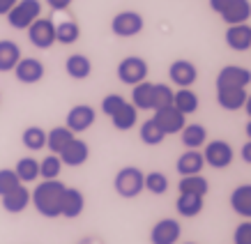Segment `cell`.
I'll return each instance as SVG.
<instances>
[{
  "label": "cell",
  "mask_w": 251,
  "mask_h": 244,
  "mask_svg": "<svg viewBox=\"0 0 251 244\" xmlns=\"http://www.w3.org/2000/svg\"><path fill=\"white\" fill-rule=\"evenodd\" d=\"M226 44L233 51H249L251 49V25L240 23V25H228L226 30Z\"/></svg>",
  "instance_id": "18"
},
{
  "label": "cell",
  "mask_w": 251,
  "mask_h": 244,
  "mask_svg": "<svg viewBox=\"0 0 251 244\" xmlns=\"http://www.w3.org/2000/svg\"><path fill=\"white\" fill-rule=\"evenodd\" d=\"M28 39L35 49H51L55 44V23L51 19H42L30 23L28 28Z\"/></svg>",
  "instance_id": "6"
},
{
  "label": "cell",
  "mask_w": 251,
  "mask_h": 244,
  "mask_svg": "<svg viewBox=\"0 0 251 244\" xmlns=\"http://www.w3.org/2000/svg\"><path fill=\"white\" fill-rule=\"evenodd\" d=\"M19 177H16V173L12 171V168H2L0 171V196H5L7 191H12L14 187H19Z\"/></svg>",
  "instance_id": "38"
},
{
  "label": "cell",
  "mask_w": 251,
  "mask_h": 244,
  "mask_svg": "<svg viewBox=\"0 0 251 244\" xmlns=\"http://www.w3.org/2000/svg\"><path fill=\"white\" fill-rule=\"evenodd\" d=\"M157 124H159V129L164 131V134H180V131L184 129V115L177 111L175 106H166V108H157L154 111V118H152Z\"/></svg>",
  "instance_id": "10"
},
{
  "label": "cell",
  "mask_w": 251,
  "mask_h": 244,
  "mask_svg": "<svg viewBox=\"0 0 251 244\" xmlns=\"http://www.w3.org/2000/svg\"><path fill=\"white\" fill-rule=\"evenodd\" d=\"M72 138L74 131H69L67 127H53L51 131H46V147L51 150V154H60Z\"/></svg>",
  "instance_id": "26"
},
{
  "label": "cell",
  "mask_w": 251,
  "mask_h": 244,
  "mask_svg": "<svg viewBox=\"0 0 251 244\" xmlns=\"http://www.w3.org/2000/svg\"><path fill=\"white\" fill-rule=\"evenodd\" d=\"M180 134H182V145L187 150H198L207 141V129L203 124H184Z\"/></svg>",
  "instance_id": "25"
},
{
  "label": "cell",
  "mask_w": 251,
  "mask_h": 244,
  "mask_svg": "<svg viewBox=\"0 0 251 244\" xmlns=\"http://www.w3.org/2000/svg\"><path fill=\"white\" fill-rule=\"evenodd\" d=\"M58 157H60L62 166H83L85 161H88V157H90V147H88L85 141L74 136L65 145V150H62Z\"/></svg>",
  "instance_id": "12"
},
{
  "label": "cell",
  "mask_w": 251,
  "mask_h": 244,
  "mask_svg": "<svg viewBox=\"0 0 251 244\" xmlns=\"http://www.w3.org/2000/svg\"><path fill=\"white\" fill-rule=\"evenodd\" d=\"M0 198H2V207H5V212L21 214L25 207L30 205V191L25 189V184H19V187H14L12 191H7L5 196H0Z\"/></svg>",
  "instance_id": "16"
},
{
  "label": "cell",
  "mask_w": 251,
  "mask_h": 244,
  "mask_svg": "<svg viewBox=\"0 0 251 244\" xmlns=\"http://www.w3.org/2000/svg\"><path fill=\"white\" fill-rule=\"evenodd\" d=\"M221 19L228 25H240L251 19V2L249 0H230V5L221 12Z\"/></svg>",
  "instance_id": "19"
},
{
  "label": "cell",
  "mask_w": 251,
  "mask_h": 244,
  "mask_svg": "<svg viewBox=\"0 0 251 244\" xmlns=\"http://www.w3.org/2000/svg\"><path fill=\"white\" fill-rule=\"evenodd\" d=\"M118 78L127 85H136L148 78V62L138 55H129L118 65Z\"/></svg>",
  "instance_id": "5"
},
{
  "label": "cell",
  "mask_w": 251,
  "mask_h": 244,
  "mask_svg": "<svg viewBox=\"0 0 251 244\" xmlns=\"http://www.w3.org/2000/svg\"><path fill=\"white\" fill-rule=\"evenodd\" d=\"M177 189H180V194H191V196H203L205 198V194L210 191V182L201 173L198 175H184L177 184Z\"/></svg>",
  "instance_id": "27"
},
{
  "label": "cell",
  "mask_w": 251,
  "mask_h": 244,
  "mask_svg": "<svg viewBox=\"0 0 251 244\" xmlns=\"http://www.w3.org/2000/svg\"><path fill=\"white\" fill-rule=\"evenodd\" d=\"M187 244H196V242H187Z\"/></svg>",
  "instance_id": "47"
},
{
  "label": "cell",
  "mask_w": 251,
  "mask_h": 244,
  "mask_svg": "<svg viewBox=\"0 0 251 244\" xmlns=\"http://www.w3.org/2000/svg\"><path fill=\"white\" fill-rule=\"evenodd\" d=\"M85 207V196L74 187H65V194H62V205H60V217L65 219H76L81 217Z\"/></svg>",
  "instance_id": "15"
},
{
  "label": "cell",
  "mask_w": 251,
  "mask_h": 244,
  "mask_svg": "<svg viewBox=\"0 0 251 244\" xmlns=\"http://www.w3.org/2000/svg\"><path fill=\"white\" fill-rule=\"evenodd\" d=\"M180 223L175 221V219H161L152 226L150 230V242L152 244H175L180 240Z\"/></svg>",
  "instance_id": "14"
},
{
  "label": "cell",
  "mask_w": 251,
  "mask_h": 244,
  "mask_svg": "<svg viewBox=\"0 0 251 244\" xmlns=\"http://www.w3.org/2000/svg\"><path fill=\"white\" fill-rule=\"evenodd\" d=\"M173 106L182 115L194 113V111H198V95L189 88H180L177 92H173Z\"/></svg>",
  "instance_id": "28"
},
{
  "label": "cell",
  "mask_w": 251,
  "mask_h": 244,
  "mask_svg": "<svg viewBox=\"0 0 251 244\" xmlns=\"http://www.w3.org/2000/svg\"><path fill=\"white\" fill-rule=\"evenodd\" d=\"M240 154H242V161H244V164H251V141H247V143L242 145Z\"/></svg>",
  "instance_id": "43"
},
{
  "label": "cell",
  "mask_w": 251,
  "mask_h": 244,
  "mask_svg": "<svg viewBox=\"0 0 251 244\" xmlns=\"http://www.w3.org/2000/svg\"><path fill=\"white\" fill-rule=\"evenodd\" d=\"M60 171H62V161L58 154H49V157L39 161V177H44V180H58Z\"/></svg>",
  "instance_id": "35"
},
{
  "label": "cell",
  "mask_w": 251,
  "mask_h": 244,
  "mask_svg": "<svg viewBox=\"0 0 251 244\" xmlns=\"http://www.w3.org/2000/svg\"><path fill=\"white\" fill-rule=\"evenodd\" d=\"M143 16L138 12H131V9H125V12H118L111 21V30H113L115 37H134L143 30Z\"/></svg>",
  "instance_id": "4"
},
{
  "label": "cell",
  "mask_w": 251,
  "mask_h": 244,
  "mask_svg": "<svg viewBox=\"0 0 251 244\" xmlns=\"http://www.w3.org/2000/svg\"><path fill=\"white\" fill-rule=\"evenodd\" d=\"M21 49L12 39H0V72H12L21 60Z\"/></svg>",
  "instance_id": "22"
},
{
  "label": "cell",
  "mask_w": 251,
  "mask_h": 244,
  "mask_svg": "<svg viewBox=\"0 0 251 244\" xmlns=\"http://www.w3.org/2000/svg\"><path fill=\"white\" fill-rule=\"evenodd\" d=\"M12 72H14L16 81H19V83H25V85L39 83V81L44 78V65H42V60H37V58H21Z\"/></svg>",
  "instance_id": "9"
},
{
  "label": "cell",
  "mask_w": 251,
  "mask_h": 244,
  "mask_svg": "<svg viewBox=\"0 0 251 244\" xmlns=\"http://www.w3.org/2000/svg\"><path fill=\"white\" fill-rule=\"evenodd\" d=\"M143 187L154 196H161V194L168 191V177L164 173H159V171H152V173H148L143 177Z\"/></svg>",
  "instance_id": "36"
},
{
  "label": "cell",
  "mask_w": 251,
  "mask_h": 244,
  "mask_svg": "<svg viewBox=\"0 0 251 244\" xmlns=\"http://www.w3.org/2000/svg\"><path fill=\"white\" fill-rule=\"evenodd\" d=\"M42 16V2L39 0H16V5L7 12V21L14 30H28L32 21Z\"/></svg>",
  "instance_id": "2"
},
{
  "label": "cell",
  "mask_w": 251,
  "mask_h": 244,
  "mask_svg": "<svg viewBox=\"0 0 251 244\" xmlns=\"http://www.w3.org/2000/svg\"><path fill=\"white\" fill-rule=\"evenodd\" d=\"M65 72H67L72 78H76V81H83L92 74V62L88 55L83 53H74L69 55L67 62H65Z\"/></svg>",
  "instance_id": "21"
},
{
  "label": "cell",
  "mask_w": 251,
  "mask_h": 244,
  "mask_svg": "<svg viewBox=\"0 0 251 244\" xmlns=\"http://www.w3.org/2000/svg\"><path fill=\"white\" fill-rule=\"evenodd\" d=\"M111 120H113V127L118 131H129L131 127L138 122V108H134L131 104L125 101V106H122Z\"/></svg>",
  "instance_id": "31"
},
{
  "label": "cell",
  "mask_w": 251,
  "mask_h": 244,
  "mask_svg": "<svg viewBox=\"0 0 251 244\" xmlns=\"http://www.w3.org/2000/svg\"><path fill=\"white\" fill-rule=\"evenodd\" d=\"M230 207H233L240 217L251 219V184H240V187L230 194Z\"/></svg>",
  "instance_id": "24"
},
{
  "label": "cell",
  "mask_w": 251,
  "mask_h": 244,
  "mask_svg": "<svg viewBox=\"0 0 251 244\" xmlns=\"http://www.w3.org/2000/svg\"><path fill=\"white\" fill-rule=\"evenodd\" d=\"M122 106H125V99H122L120 95H106V97L101 99V111H104V115H108V118H113Z\"/></svg>",
  "instance_id": "39"
},
{
  "label": "cell",
  "mask_w": 251,
  "mask_h": 244,
  "mask_svg": "<svg viewBox=\"0 0 251 244\" xmlns=\"http://www.w3.org/2000/svg\"><path fill=\"white\" fill-rule=\"evenodd\" d=\"M247 136H249V141H251V120L247 122Z\"/></svg>",
  "instance_id": "46"
},
{
  "label": "cell",
  "mask_w": 251,
  "mask_h": 244,
  "mask_svg": "<svg viewBox=\"0 0 251 244\" xmlns=\"http://www.w3.org/2000/svg\"><path fill=\"white\" fill-rule=\"evenodd\" d=\"M251 83V72L240 65H226L217 76V88H247Z\"/></svg>",
  "instance_id": "11"
},
{
  "label": "cell",
  "mask_w": 251,
  "mask_h": 244,
  "mask_svg": "<svg viewBox=\"0 0 251 244\" xmlns=\"http://www.w3.org/2000/svg\"><path fill=\"white\" fill-rule=\"evenodd\" d=\"M81 37V28L76 21H62L55 25V42L60 44H74Z\"/></svg>",
  "instance_id": "32"
},
{
  "label": "cell",
  "mask_w": 251,
  "mask_h": 244,
  "mask_svg": "<svg viewBox=\"0 0 251 244\" xmlns=\"http://www.w3.org/2000/svg\"><path fill=\"white\" fill-rule=\"evenodd\" d=\"M97 120V113H95V108L88 106V104H78V106L69 108L67 113V127L69 131H74V134H81V131L90 129L92 124Z\"/></svg>",
  "instance_id": "8"
},
{
  "label": "cell",
  "mask_w": 251,
  "mask_h": 244,
  "mask_svg": "<svg viewBox=\"0 0 251 244\" xmlns=\"http://www.w3.org/2000/svg\"><path fill=\"white\" fill-rule=\"evenodd\" d=\"M143 171H138L136 166H125L118 171L113 184L118 196L122 198H136L138 194L143 191Z\"/></svg>",
  "instance_id": "3"
},
{
  "label": "cell",
  "mask_w": 251,
  "mask_h": 244,
  "mask_svg": "<svg viewBox=\"0 0 251 244\" xmlns=\"http://www.w3.org/2000/svg\"><path fill=\"white\" fill-rule=\"evenodd\" d=\"M173 106V90L166 83H154V95H152V111L157 108Z\"/></svg>",
  "instance_id": "37"
},
{
  "label": "cell",
  "mask_w": 251,
  "mask_h": 244,
  "mask_svg": "<svg viewBox=\"0 0 251 244\" xmlns=\"http://www.w3.org/2000/svg\"><path fill=\"white\" fill-rule=\"evenodd\" d=\"M16 177L21 184H28V182H35L39 177V161L32 159V157H23V159L16 161V168H14Z\"/></svg>",
  "instance_id": "30"
},
{
  "label": "cell",
  "mask_w": 251,
  "mask_h": 244,
  "mask_svg": "<svg viewBox=\"0 0 251 244\" xmlns=\"http://www.w3.org/2000/svg\"><path fill=\"white\" fill-rule=\"evenodd\" d=\"M152 95H154V83H150V81L136 83L134 90H131V106L141 108V111H152Z\"/></svg>",
  "instance_id": "23"
},
{
  "label": "cell",
  "mask_w": 251,
  "mask_h": 244,
  "mask_svg": "<svg viewBox=\"0 0 251 244\" xmlns=\"http://www.w3.org/2000/svg\"><path fill=\"white\" fill-rule=\"evenodd\" d=\"M21 141L28 150L37 152V150L46 147V131L42 129V127H25L21 134Z\"/></svg>",
  "instance_id": "33"
},
{
  "label": "cell",
  "mask_w": 251,
  "mask_h": 244,
  "mask_svg": "<svg viewBox=\"0 0 251 244\" xmlns=\"http://www.w3.org/2000/svg\"><path fill=\"white\" fill-rule=\"evenodd\" d=\"M138 136H141V141H143L145 145H159L164 138H166V134L159 129V124L150 118V120H145L143 124H141V131H138Z\"/></svg>",
  "instance_id": "34"
},
{
  "label": "cell",
  "mask_w": 251,
  "mask_h": 244,
  "mask_svg": "<svg viewBox=\"0 0 251 244\" xmlns=\"http://www.w3.org/2000/svg\"><path fill=\"white\" fill-rule=\"evenodd\" d=\"M175 210L180 212V217H196L203 210V196H191V194H180L175 200Z\"/></svg>",
  "instance_id": "29"
},
{
  "label": "cell",
  "mask_w": 251,
  "mask_h": 244,
  "mask_svg": "<svg viewBox=\"0 0 251 244\" xmlns=\"http://www.w3.org/2000/svg\"><path fill=\"white\" fill-rule=\"evenodd\" d=\"M62 194H65V184L60 180H44V182H39L32 189L30 200L42 217L55 219V217H60Z\"/></svg>",
  "instance_id": "1"
},
{
  "label": "cell",
  "mask_w": 251,
  "mask_h": 244,
  "mask_svg": "<svg viewBox=\"0 0 251 244\" xmlns=\"http://www.w3.org/2000/svg\"><path fill=\"white\" fill-rule=\"evenodd\" d=\"M168 76L177 88H191L198 78V69L191 60H175L168 67Z\"/></svg>",
  "instance_id": "13"
},
{
  "label": "cell",
  "mask_w": 251,
  "mask_h": 244,
  "mask_svg": "<svg viewBox=\"0 0 251 244\" xmlns=\"http://www.w3.org/2000/svg\"><path fill=\"white\" fill-rule=\"evenodd\" d=\"M247 88H217V101L224 111H240L247 101Z\"/></svg>",
  "instance_id": "17"
},
{
  "label": "cell",
  "mask_w": 251,
  "mask_h": 244,
  "mask_svg": "<svg viewBox=\"0 0 251 244\" xmlns=\"http://www.w3.org/2000/svg\"><path fill=\"white\" fill-rule=\"evenodd\" d=\"M203 161L207 166L217 168H228L230 161H233V147H230L226 141H212V143L205 145V152H203Z\"/></svg>",
  "instance_id": "7"
},
{
  "label": "cell",
  "mask_w": 251,
  "mask_h": 244,
  "mask_svg": "<svg viewBox=\"0 0 251 244\" xmlns=\"http://www.w3.org/2000/svg\"><path fill=\"white\" fill-rule=\"evenodd\" d=\"M16 5V0H0V16H7V12Z\"/></svg>",
  "instance_id": "44"
},
{
  "label": "cell",
  "mask_w": 251,
  "mask_h": 244,
  "mask_svg": "<svg viewBox=\"0 0 251 244\" xmlns=\"http://www.w3.org/2000/svg\"><path fill=\"white\" fill-rule=\"evenodd\" d=\"M244 111H247V115H249V118H251V95H247V101H244Z\"/></svg>",
  "instance_id": "45"
},
{
  "label": "cell",
  "mask_w": 251,
  "mask_h": 244,
  "mask_svg": "<svg viewBox=\"0 0 251 244\" xmlns=\"http://www.w3.org/2000/svg\"><path fill=\"white\" fill-rule=\"evenodd\" d=\"M230 5V0H210V9L212 12H217V14H221L224 9Z\"/></svg>",
  "instance_id": "42"
},
{
  "label": "cell",
  "mask_w": 251,
  "mask_h": 244,
  "mask_svg": "<svg viewBox=\"0 0 251 244\" xmlns=\"http://www.w3.org/2000/svg\"><path fill=\"white\" fill-rule=\"evenodd\" d=\"M46 5L51 9H55V12H62V9H67L72 5V0H46Z\"/></svg>",
  "instance_id": "41"
},
{
  "label": "cell",
  "mask_w": 251,
  "mask_h": 244,
  "mask_svg": "<svg viewBox=\"0 0 251 244\" xmlns=\"http://www.w3.org/2000/svg\"><path fill=\"white\" fill-rule=\"evenodd\" d=\"M205 166V161H203V152H198V150H187L184 154H180V159L175 164L177 168V173L180 175H198L201 171Z\"/></svg>",
  "instance_id": "20"
},
{
  "label": "cell",
  "mask_w": 251,
  "mask_h": 244,
  "mask_svg": "<svg viewBox=\"0 0 251 244\" xmlns=\"http://www.w3.org/2000/svg\"><path fill=\"white\" fill-rule=\"evenodd\" d=\"M235 244H251V221H244L235 228V235H233Z\"/></svg>",
  "instance_id": "40"
}]
</instances>
